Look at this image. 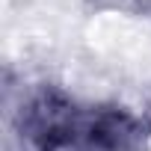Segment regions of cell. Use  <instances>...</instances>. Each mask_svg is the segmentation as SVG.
Returning <instances> with one entry per match:
<instances>
[{"mask_svg": "<svg viewBox=\"0 0 151 151\" xmlns=\"http://www.w3.org/2000/svg\"><path fill=\"white\" fill-rule=\"evenodd\" d=\"M148 139L151 127L142 113L116 101H98L83 104L71 151H148Z\"/></svg>", "mask_w": 151, "mask_h": 151, "instance_id": "cell-1", "label": "cell"}]
</instances>
